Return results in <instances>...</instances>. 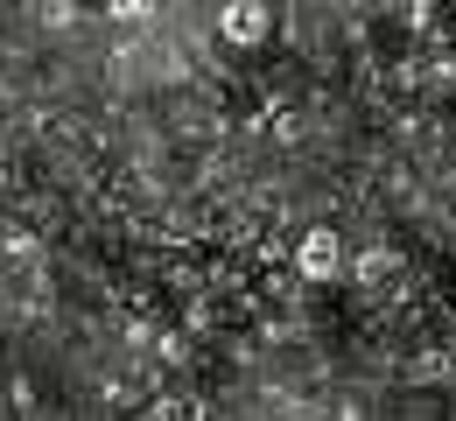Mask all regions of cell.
<instances>
[{"mask_svg": "<svg viewBox=\"0 0 456 421\" xmlns=\"http://www.w3.org/2000/svg\"><path fill=\"white\" fill-rule=\"evenodd\" d=\"M344 267H351V260H344L338 225H309V232L295 239V274H302V281H338Z\"/></svg>", "mask_w": 456, "mask_h": 421, "instance_id": "obj_1", "label": "cell"}, {"mask_svg": "<svg viewBox=\"0 0 456 421\" xmlns=\"http://www.w3.org/2000/svg\"><path fill=\"white\" fill-rule=\"evenodd\" d=\"M148 7H155V0H106V14H113V21H141Z\"/></svg>", "mask_w": 456, "mask_h": 421, "instance_id": "obj_3", "label": "cell"}, {"mask_svg": "<svg viewBox=\"0 0 456 421\" xmlns=\"http://www.w3.org/2000/svg\"><path fill=\"white\" fill-rule=\"evenodd\" d=\"M211 7H218V0H211Z\"/></svg>", "mask_w": 456, "mask_h": 421, "instance_id": "obj_4", "label": "cell"}, {"mask_svg": "<svg viewBox=\"0 0 456 421\" xmlns=\"http://www.w3.org/2000/svg\"><path fill=\"white\" fill-rule=\"evenodd\" d=\"M218 36L232 50H260L274 36V7L267 0H218Z\"/></svg>", "mask_w": 456, "mask_h": 421, "instance_id": "obj_2", "label": "cell"}]
</instances>
